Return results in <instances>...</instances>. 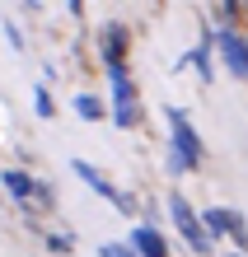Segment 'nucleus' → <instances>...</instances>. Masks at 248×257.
Instances as JSON below:
<instances>
[{"label":"nucleus","instance_id":"nucleus-1","mask_svg":"<svg viewBox=\"0 0 248 257\" xmlns=\"http://www.w3.org/2000/svg\"><path fill=\"white\" fill-rule=\"evenodd\" d=\"M169 126H174V155H169V159H174V169H178V173H183V169H201V155H206V150H201L192 122H188L178 108H169Z\"/></svg>","mask_w":248,"mask_h":257},{"label":"nucleus","instance_id":"nucleus-2","mask_svg":"<svg viewBox=\"0 0 248 257\" xmlns=\"http://www.w3.org/2000/svg\"><path fill=\"white\" fill-rule=\"evenodd\" d=\"M108 80H113V122L117 126H136L141 122V103H136V84H131L127 66H113Z\"/></svg>","mask_w":248,"mask_h":257},{"label":"nucleus","instance_id":"nucleus-3","mask_svg":"<svg viewBox=\"0 0 248 257\" xmlns=\"http://www.w3.org/2000/svg\"><path fill=\"white\" fill-rule=\"evenodd\" d=\"M169 210H174V224L183 229V238H188V248L206 257V252H211V234H206V224L197 220V210H192L188 201H183V196H169Z\"/></svg>","mask_w":248,"mask_h":257},{"label":"nucleus","instance_id":"nucleus-4","mask_svg":"<svg viewBox=\"0 0 248 257\" xmlns=\"http://www.w3.org/2000/svg\"><path fill=\"white\" fill-rule=\"evenodd\" d=\"M75 173H80V178H85V183L94 187L99 196H108V201H113V206L122 210V215H131V210H136V201H131L127 192H117V187H113V183H108V178H103V173L94 169V164H85V159H75Z\"/></svg>","mask_w":248,"mask_h":257},{"label":"nucleus","instance_id":"nucleus-5","mask_svg":"<svg viewBox=\"0 0 248 257\" xmlns=\"http://www.w3.org/2000/svg\"><path fill=\"white\" fill-rule=\"evenodd\" d=\"M215 47H220L225 66L239 75V80H248V38H239L234 28H220V38H215Z\"/></svg>","mask_w":248,"mask_h":257},{"label":"nucleus","instance_id":"nucleus-6","mask_svg":"<svg viewBox=\"0 0 248 257\" xmlns=\"http://www.w3.org/2000/svg\"><path fill=\"white\" fill-rule=\"evenodd\" d=\"M99 42H103V66L108 70H113V66H127V28H122V24H108Z\"/></svg>","mask_w":248,"mask_h":257},{"label":"nucleus","instance_id":"nucleus-7","mask_svg":"<svg viewBox=\"0 0 248 257\" xmlns=\"http://www.w3.org/2000/svg\"><path fill=\"white\" fill-rule=\"evenodd\" d=\"M131 248H136V257H169L164 234H159V229H150V224H141V229L131 234Z\"/></svg>","mask_w":248,"mask_h":257},{"label":"nucleus","instance_id":"nucleus-8","mask_svg":"<svg viewBox=\"0 0 248 257\" xmlns=\"http://www.w3.org/2000/svg\"><path fill=\"white\" fill-rule=\"evenodd\" d=\"M5 192L14 196V201H28V196H33V178H28L24 169H10L5 173Z\"/></svg>","mask_w":248,"mask_h":257},{"label":"nucleus","instance_id":"nucleus-9","mask_svg":"<svg viewBox=\"0 0 248 257\" xmlns=\"http://www.w3.org/2000/svg\"><path fill=\"white\" fill-rule=\"evenodd\" d=\"M201 224H206V234L211 238H229V210H206V215H201Z\"/></svg>","mask_w":248,"mask_h":257},{"label":"nucleus","instance_id":"nucleus-10","mask_svg":"<svg viewBox=\"0 0 248 257\" xmlns=\"http://www.w3.org/2000/svg\"><path fill=\"white\" fill-rule=\"evenodd\" d=\"M75 112H80L85 122H99V117H103L108 108H103V103H99L94 94H80V98H75Z\"/></svg>","mask_w":248,"mask_h":257},{"label":"nucleus","instance_id":"nucleus-11","mask_svg":"<svg viewBox=\"0 0 248 257\" xmlns=\"http://www.w3.org/2000/svg\"><path fill=\"white\" fill-rule=\"evenodd\" d=\"M192 66L201 70V80H211V38H201V47L192 52Z\"/></svg>","mask_w":248,"mask_h":257},{"label":"nucleus","instance_id":"nucleus-12","mask_svg":"<svg viewBox=\"0 0 248 257\" xmlns=\"http://www.w3.org/2000/svg\"><path fill=\"white\" fill-rule=\"evenodd\" d=\"M33 196H38V210H52L56 206V192L47 183H33ZM33 196H28V201H33Z\"/></svg>","mask_w":248,"mask_h":257},{"label":"nucleus","instance_id":"nucleus-13","mask_svg":"<svg viewBox=\"0 0 248 257\" xmlns=\"http://www.w3.org/2000/svg\"><path fill=\"white\" fill-rule=\"evenodd\" d=\"M33 108H38V117H52L56 112V103H52L47 89H33Z\"/></svg>","mask_w":248,"mask_h":257},{"label":"nucleus","instance_id":"nucleus-14","mask_svg":"<svg viewBox=\"0 0 248 257\" xmlns=\"http://www.w3.org/2000/svg\"><path fill=\"white\" fill-rule=\"evenodd\" d=\"M47 248H52V252H70L75 238H70V234H47Z\"/></svg>","mask_w":248,"mask_h":257},{"label":"nucleus","instance_id":"nucleus-15","mask_svg":"<svg viewBox=\"0 0 248 257\" xmlns=\"http://www.w3.org/2000/svg\"><path fill=\"white\" fill-rule=\"evenodd\" d=\"M99 257H136V248H127V243H103Z\"/></svg>","mask_w":248,"mask_h":257},{"label":"nucleus","instance_id":"nucleus-16","mask_svg":"<svg viewBox=\"0 0 248 257\" xmlns=\"http://www.w3.org/2000/svg\"><path fill=\"white\" fill-rule=\"evenodd\" d=\"M225 19H239V0H225Z\"/></svg>","mask_w":248,"mask_h":257},{"label":"nucleus","instance_id":"nucleus-17","mask_svg":"<svg viewBox=\"0 0 248 257\" xmlns=\"http://www.w3.org/2000/svg\"><path fill=\"white\" fill-rule=\"evenodd\" d=\"M243 19H248V10H243Z\"/></svg>","mask_w":248,"mask_h":257},{"label":"nucleus","instance_id":"nucleus-18","mask_svg":"<svg viewBox=\"0 0 248 257\" xmlns=\"http://www.w3.org/2000/svg\"><path fill=\"white\" fill-rule=\"evenodd\" d=\"M234 257H243V252H234Z\"/></svg>","mask_w":248,"mask_h":257}]
</instances>
